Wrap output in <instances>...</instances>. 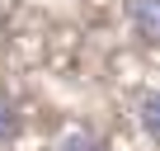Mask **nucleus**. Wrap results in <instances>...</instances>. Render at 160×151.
I'll return each instance as SVG.
<instances>
[{"label": "nucleus", "mask_w": 160, "mask_h": 151, "mask_svg": "<svg viewBox=\"0 0 160 151\" xmlns=\"http://www.w3.org/2000/svg\"><path fill=\"white\" fill-rule=\"evenodd\" d=\"M57 151H99V142H94L90 132H71V137H66Z\"/></svg>", "instance_id": "4"}, {"label": "nucleus", "mask_w": 160, "mask_h": 151, "mask_svg": "<svg viewBox=\"0 0 160 151\" xmlns=\"http://www.w3.org/2000/svg\"><path fill=\"white\" fill-rule=\"evenodd\" d=\"M132 19H137L141 43H155V0H137V5H132Z\"/></svg>", "instance_id": "1"}, {"label": "nucleus", "mask_w": 160, "mask_h": 151, "mask_svg": "<svg viewBox=\"0 0 160 151\" xmlns=\"http://www.w3.org/2000/svg\"><path fill=\"white\" fill-rule=\"evenodd\" d=\"M141 128H146L151 137L160 132V99H155V95H141Z\"/></svg>", "instance_id": "3"}, {"label": "nucleus", "mask_w": 160, "mask_h": 151, "mask_svg": "<svg viewBox=\"0 0 160 151\" xmlns=\"http://www.w3.org/2000/svg\"><path fill=\"white\" fill-rule=\"evenodd\" d=\"M14 137H19V109H14L10 95H0V146L14 142Z\"/></svg>", "instance_id": "2"}]
</instances>
